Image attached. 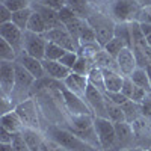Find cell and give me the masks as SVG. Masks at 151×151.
<instances>
[{
  "label": "cell",
  "mask_w": 151,
  "mask_h": 151,
  "mask_svg": "<svg viewBox=\"0 0 151 151\" xmlns=\"http://www.w3.org/2000/svg\"><path fill=\"white\" fill-rule=\"evenodd\" d=\"M136 21L141 23V24L151 23V9L150 8H142L141 12H139V15H137V18H136Z\"/></svg>",
  "instance_id": "cell-48"
},
{
  "label": "cell",
  "mask_w": 151,
  "mask_h": 151,
  "mask_svg": "<svg viewBox=\"0 0 151 151\" xmlns=\"http://www.w3.org/2000/svg\"><path fill=\"white\" fill-rule=\"evenodd\" d=\"M141 8H151V0H136Z\"/></svg>",
  "instance_id": "cell-51"
},
{
  "label": "cell",
  "mask_w": 151,
  "mask_h": 151,
  "mask_svg": "<svg viewBox=\"0 0 151 151\" xmlns=\"http://www.w3.org/2000/svg\"><path fill=\"white\" fill-rule=\"evenodd\" d=\"M12 12L8 6H5L3 3H0V24H5V23H11L12 21Z\"/></svg>",
  "instance_id": "cell-46"
},
{
  "label": "cell",
  "mask_w": 151,
  "mask_h": 151,
  "mask_svg": "<svg viewBox=\"0 0 151 151\" xmlns=\"http://www.w3.org/2000/svg\"><path fill=\"white\" fill-rule=\"evenodd\" d=\"M145 40H147V44L151 47V33H148V35L145 36Z\"/></svg>",
  "instance_id": "cell-56"
},
{
  "label": "cell",
  "mask_w": 151,
  "mask_h": 151,
  "mask_svg": "<svg viewBox=\"0 0 151 151\" xmlns=\"http://www.w3.org/2000/svg\"><path fill=\"white\" fill-rule=\"evenodd\" d=\"M95 64H94V60L92 59H88V58H83L79 55V59L77 62H76V65L73 67V73L76 74H80V76H89V73L94 70Z\"/></svg>",
  "instance_id": "cell-31"
},
{
  "label": "cell",
  "mask_w": 151,
  "mask_h": 151,
  "mask_svg": "<svg viewBox=\"0 0 151 151\" xmlns=\"http://www.w3.org/2000/svg\"><path fill=\"white\" fill-rule=\"evenodd\" d=\"M18 55L15 53L14 47L3 38H0V60H8V62H15Z\"/></svg>",
  "instance_id": "cell-35"
},
{
  "label": "cell",
  "mask_w": 151,
  "mask_h": 151,
  "mask_svg": "<svg viewBox=\"0 0 151 151\" xmlns=\"http://www.w3.org/2000/svg\"><path fill=\"white\" fill-rule=\"evenodd\" d=\"M88 80H89V85H92L94 88H97L98 91H101L106 94V86H104V74H103V70L98 68V67H94V70L89 73L88 76Z\"/></svg>",
  "instance_id": "cell-32"
},
{
  "label": "cell",
  "mask_w": 151,
  "mask_h": 151,
  "mask_svg": "<svg viewBox=\"0 0 151 151\" xmlns=\"http://www.w3.org/2000/svg\"><path fill=\"white\" fill-rule=\"evenodd\" d=\"M42 132L47 137L56 141L68 151H101L89 145L88 142H85L77 134H74L71 130H68L67 127H64L60 124H45Z\"/></svg>",
  "instance_id": "cell-1"
},
{
  "label": "cell",
  "mask_w": 151,
  "mask_h": 151,
  "mask_svg": "<svg viewBox=\"0 0 151 151\" xmlns=\"http://www.w3.org/2000/svg\"><path fill=\"white\" fill-rule=\"evenodd\" d=\"M0 3L8 6L12 12H17V11L26 9V8H32L33 0H0Z\"/></svg>",
  "instance_id": "cell-38"
},
{
  "label": "cell",
  "mask_w": 151,
  "mask_h": 151,
  "mask_svg": "<svg viewBox=\"0 0 151 151\" xmlns=\"http://www.w3.org/2000/svg\"><path fill=\"white\" fill-rule=\"evenodd\" d=\"M12 141H14V133L2 127V130H0V144H12Z\"/></svg>",
  "instance_id": "cell-49"
},
{
  "label": "cell",
  "mask_w": 151,
  "mask_h": 151,
  "mask_svg": "<svg viewBox=\"0 0 151 151\" xmlns=\"http://www.w3.org/2000/svg\"><path fill=\"white\" fill-rule=\"evenodd\" d=\"M67 6L74 12L77 17L88 20L94 11H97V8L89 2V0H67Z\"/></svg>",
  "instance_id": "cell-23"
},
{
  "label": "cell",
  "mask_w": 151,
  "mask_h": 151,
  "mask_svg": "<svg viewBox=\"0 0 151 151\" xmlns=\"http://www.w3.org/2000/svg\"><path fill=\"white\" fill-rule=\"evenodd\" d=\"M141 116L151 118V94H148L144 103H141Z\"/></svg>",
  "instance_id": "cell-47"
},
{
  "label": "cell",
  "mask_w": 151,
  "mask_h": 151,
  "mask_svg": "<svg viewBox=\"0 0 151 151\" xmlns=\"http://www.w3.org/2000/svg\"><path fill=\"white\" fill-rule=\"evenodd\" d=\"M106 110H107V119L112 122H122L125 121V115L122 112V107L116 103H113L112 100L106 97Z\"/></svg>",
  "instance_id": "cell-27"
},
{
  "label": "cell",
  "mask_w": 151,
  "mask_h": 151,
  "mask_svg": "<svg viewBox=\"0 0 151 151\" xmlns=\"http://www.w3.org/2000/svg\"><path fill=\"white\" fill-rule=\"evenodd\" d=\"M125 47H127V44H125V41L124 40H121V38L119 36H113L112 38V40L103 47L104 50H106V52L110 55V56H113V58H118V55L122 52V50L125 48Z\"/></svg>",
  "instance_id": "cell-33"
},
{
  "label": "cell",
  "mask_w": 151,
  "mask_h": 151,
  "mask_svg": "<svg viewBox=\"0 0 151 151\" xmlns=\"http://www.w3.org/2000/svg\"><path fill=\"white\" fill-rule=\"evenodd\" d=\"M21 136L24 137V141H26V144L29 145V148L32 151H41V145H42L44 137H45L42 130L24 127L23 132H21Z\"/></svg>",
  "instance_id": "cell-22"
},
{
  "label": "cell",
  "mask_w": 151,
  "mask_h": 151,
  "mask_svg": "<svg viewBox=\"0 0 151 151\" xmlns=\"http://www.w3.org/2000/svg\"><path fill=\"white\" fill-rule=\"evenodd\" d=\"M76 17H77V15H76L74 12L68 8V6H65L64 9H60V11H59V20H60V23H62V24L70 23V21H71V20H74Z\"/></svg>",
  "instance_id": "cell-45"
},
{
  "label": "cell",
  "mask_w": 151,
  "mask_h": 151,
  "mask_svg": "<svg viewBox=\"0 0 151 151\" xmlns=\"http://www.w3.org/2000/svg\"><path fill=\"white\" fill-rule=\"evenodd\" d=\"M150 9H151V8H150Z\"/></svg>",
  "instance_id": "cell-58"
},
{
  "label": "cell",
  "mask_w": 151,
  "mask_h": 151,
  "mask_svg": "<svg viewBox=\"0 0 151 151\" xmlns=\"http://www.w3.org/2000/svg\"><path fill=\"white\" fill-rule=\"evenodd\" d=\"M132 127L136 137V145L150 150L151 147V118L139 116L132 122Z\"/></svg>",
  "instance_id": "cell-15"
},
{
  "label": "cell",
  "mask_w": 151,
  "mask_h": 151,
  "mask_svg": "<svg viewBox=\"0 0 151 151\" xmlns=\"http://www.w3.org/2000/svg\"><path fill=\"white\" fill-rule=\"evenodd\" d=\"M88 21V20H86ZM79 42H80V45L82 44H89V42H98L97 41V36H95V32H94V29L89 26V23L86 24V26L83 27V30H82V33H80V38H79Z\"/></svg>",
  "instance_id": "cell-39"
},
{
  "label": "cell",
  "mask_w": 151,
  "mask_h": 151,
  "mask_svg": "<svg viewBox=\"0 0 151 151\" xmlns=\"http://www.w3.org/2000/svg\"><path fill=\"white\" fill-rule=\"evenodd\" d=\"M98 9L110 15L116 23H132L136 21L142 8L136 0H103Z\"/></svg>",
  "instance_id": "cell-2"
},
{
  "label": "cell",
  "mask_w": 151,
  "mask_h": 151,
  "mask_svg": "<svg viewBox=\"0 0 151 151\" xmlns=\"http://www.w3.org/2000/svg\"><path fill=\"white\" fill-rule=\"evenodd\" d=\"M41 151H68L67 148H64L60 144H58L56 141L50 139V137H44V142L41 145Z\"/></svg>",
  "instance_id": "cell-41"
},
{
  "label": "cell",
  "mask_w": 151,
  "mask_h": 151,
  "mask_svg": "<svg viewBox=\"0 0 151 151\" xmlns=\"http://www.w3.org/2000/svg\"><path fill=\"white\" fill-rule=\"evenodd\" d=\"M20 119L23 121L24 127H29V129H36V130H42V115H41V110L40 106H38L36 100L33 97L24 100L23 103L17 104L14 109Z\"/></svg>",
  "instance_id": "cell-6"
},
{
  "label": "cell",
  "mask_w": 151,
  "mask_h": 151,
  "mask_svg": "<svg viewBox=\"0 0 151 151\" xmlns=\"http://www.w3.org/2000/svg\"><path fill=\"white\" fill-rule=\"evenodd\" d=\"M94 118H95L94 115H67L65 122L60 125L71 130L74 134H77L80 139H83L89 145L101 150L95 127H94Z\"/></svg>",
  "instance_id": "cell-3"
},
{
  "label": "cell",
  "mask_w": 151,
  "mask_h": 151,
  "mask_svg": "<svg viewBox=\"0 0 151 151\" xmlns=\"http://www.w3.org/2000/svg\"><path fill=\"white\" fill-rule=\"evenodd\" d=\"M32 9L42 17V20L45 21L48 30L50 29H55V27H58V26H60V24H62L60 20H59V12L58 11H55L52 8H47V6L41 5L40 2H36V0L32 3Z\"/></svg>",
  "instance_id": "cell-20"
},
{
  "label": "cell",
  "mask_w": 151,
  "mask_h": 151,
  "mask_svg": "<svg viewBox=\"0 0 151 151\" xmlns=\"http://www.w3.org/2000/svg\"><path fill=\"white\" fill-rule=\"evenodd\" d=\"M77 59H79V53H77V52H67L64 56L59 59V62H60L62 65H65L67 68H70V70L73 71V67L76 65Z\"/></svg>",
  "instance_id": "cell-40"
},
{
  "label": "cell",
  "mask_w": 151,
  "mask_h": 151,
  "mask_svg": "<svg viewBox=\"0 0 151 151\" xmlns=\"http://www.w3.org/2000/svg\"><path fill=\"white\" fill-rule=\"evenodd\" d=\"M27 30L33 32V33H40V35H44L48 27H47V24L45 21L42 20V17L38 14V12H32V15H30V20H29V24H27Z\"/></svg>",
  "instance_id": "cell-29"
},
{
  "label": "cell",
  "mask_w": 151,
  "mask_h": 151,
  "mask_svg": "<svg viewBox=\"0 0 151 151\" xmlns=\"http://www.w3.org/2000/svg\"><path fill=\"white\" fill-rule=\"evenodd\" d=\"M115 130H116V141H115V147H113L112 151H121L125 148L137 147L134 132H133V127L130 122L127 121L115 122Z\"/></svg>",
  "instance_id": "cell-13"
},
{
  "label": "cell",
  "mask_w": 151,
  "mask_h": 151,
  "mask_svg": "<svg viewBox=\"0 0 151 151\" xmlns=\"http://www.w3.org/2000/svg\"><path fill=\"white\" fill-rule=\"evenodd\" d=\"M88 24V21L85 20V18H80V17H76L74 20H71L70 23H67V24H64V26L68 29V32L74 36V40L76 41H79V38H80V33H82V30H83V27ZM80 44V42H79Z\"/></svg>",
  "instance_id": "cell-34"
},
{
  "label": "cell",
  "mask_w": 151,
  "mask_h": 151,
  "mask_svg": "<svg viewBox=\"0 0 151 151\" xmlns=\"http://www.w3.org/2000/svg\"><path fill=\"white\" fill-rule=\"evenodd\" d=\"M129 77L133 80V83L136 86H139L142 88V89L151 92V82H150V77H148V74L145 71V68H141V67H137Z\"/></svg>",
  "instance_id": "cell-26"
},
{
  "label": "cell",
  "mask_w": 151,
  "mask_h": 151,
  "mask_svg": "<svg viewBox=\"0 0 151 151\" xmlns=\"http://www.w3.org/2000/svg\"><path fill=\"white\" fill-rule=\"evenodd\" d=\"M134 88H136V85L133 83V80L129 77V76H125V77H124V83H122V88H121V94H124L125 97L130 100L132 95H133V92H134Z\"/></svg>",
  "instance_id": "cell-43"
},
{
  "label": "cell",
  "mask_w": 151,
  "mask_h": 151,
  "mask_svg": "<svg viewBox=\"0 0 151 151\" xmlns=\"http://www.w3.org/2000/svg\"><path fill=\"white\" fill-rule=\"evenodd\" d=\"M15 62H18L20 65H23L36 80H41V79L45 77V71H44V65H42L41 59H36V58L27 55L26 52H23L21 55H18Z\"/></svg>",
  "instance_id": "cell-16"
},
{
  "label": "cell",
  "mask_w": 151,
  "mask_h": 151,
  "mask_svg": "<svg viewBox=\"0 0 151 151\" xmlns=\"http://www.w3.org/2000/svg\"><path fill=\"white\" fill-rule=\"evenodd\" d=\"M88 23L94 29L98 44L104 47L113 36H115V29H116V21L110 15H107L103 11H94L92 14L88 17Z\"/></svg>",
  "instance_id": "cell-4"
},
{
  "label": "cell",
  "mask_w": 151,
  "mask_h": 151,
  "mask_svg": "<svg viewBox=\"0 0 151 151\" xmlns=\"http://www.w3.org/2000/svg\"><path fill=\"white\" fill-rule=\"evenodd\" d=\"M47 44H48V41L45 40L44 35L33 33L30 30L24 32V52H26L27 55L42 60L45 58Z\"/></svg>",
  "instance_id": "cell-10"
},
{
  "label": "cell",
  "mask_w": 151,
  "mask_h": 151,
  "mask_svg": "<svg viewBox=\"0 0 151 151\" xmlns=\"http://www.w3.org/2000/svg\"><path fill=\"white\" fill-rule=\"evenodd\" d=\"M139 26H141V30H142V33H144L145 36H147L148 33H151V23H148V24H145V23L141 24V23H139Z\"/></svg>",
  "instance_id": "cell-50"
},
{
  "label": "cell",
  "mask_w": 151,
  "mask_h": 151,
  "mask_svg": "<svg viewBox=\"0 0 151 151\" xmlns=\"http://www.w3.org/2000/svg\"><path fill=\"white\" fill-rule=\"evenodd\" d=\"M145 71H147L148 77H150V82H151V64H148V65L145 67Z\"/></svg>",
  "instance_id": "cell-55"
},
{
  "label": "cell",
  "mask_w": 151,
  "mask_h": 151,
  "mask_svg": "<svg viewBox=\"0 0 151 151\" xmlns=\"http://www.w3.org/2000/svg\"><path fill=\"white\" fill-rule=\"evenodd\" d=\"M42 65H44V71H45L47 77L59 80V82H64L68 76L71 74V70L67 68L65 65H62L59 60H47V59H42Z\"/></svg>",
  "instance_id": "cell-18"
},
{
  "label": "cell",
  "mask_w": 151,
  "mask_h": 151,
  "mask_svg": "<svg viewBox=\"0 0 151 151\" xmlns=\"http://www.w3.org/2000/svg\"><path fill=\"white\" fill-rule=\"evenodd\" d=\"M116 62H118V67H119V71H121L122 76H130L137 68L134 52H133V48H130V47H125L122 52L118 55Z\"/></svg>",
  "instance_id": "cell-19"
},
{
  "label": "cell",
  "mask_w": 151,
  "mask_h": 151,
  "mask_svg": "<svg viewBox=\"0 0 151 151\" xmlns=\"http://www.w3.org/2000/svg\"><path fill=\"white\" fill-rule=\"evenodd\" d=\"M67 52H70V50H65L64 47H60L55 42H50L47 44V48H45V58L47 60H59L62 56H64Z\"/></svg>",
  "instance_id": "cell-37"
},
{
  "label": "cell",
  "mask_w": 151,
  "mask_h": 151,
  "mask_svg": "<svg viewBox=\"0 0 151 151\" xmlns=\"http://www.w3.org/2000/svg\"><path fill=\"white\" fill-rule=\"evenodd\" d=\"M89 2H91V3H92V5L97 8V9H98V8H100V5L103 3V0H89Z\"/></svg>",
  "instance_id": "cell-54"
},
{
  "label": "cell",
  "mask_w": 151,
  "mask_h": 151,
  "mask_svg": "<svg viewBox=\"0 0 151 151\" xmlns=\"http://www.w3.org/2000/svg\"><path fill=\"white\" fill-rule=\"evenodd\" d=\"M64 85H65L67 89H70L73 94L85 98L88 86H89V80H88L86 76H80V74H76V73L71 71V74L64 80Z\"/></svg>",
  "instance_id": "cell-17"
},
{
  "label": "cell",
  "mask_w": 151,
  "mask_h": 151,
  "mask_svg": "<svg viewBox=\"0 0 151 151\" xmlns=\"http://www.w3.org/2000/svg\"><path fill=\"white\" fill-rule=\"evenodd\" d=\"M85 101L91 107L94 116L100 118H107V110H106V94L98 91L92 85L88 86V91L85 95Z\"/></svg>",
  "instance_id": "cell-14"
},
{
  "label": "cell",
  "mask_w": 151,
  "mask_h": 151,
  "mask_svg": "<svg viewBox=\"0 0 151 151\" xmlns=\"http://www.w3.org/2000/svg\"><path fill=\"white\" fill-rule=\"evenodd\" d=\"M36 2H40L41 5H44L47 8H52L58 12L67 6V0H36Z\"/></svg>",
  "instance_id": "cell-44"
},
{
  "label": "cell",
  "mask_w": 151,
  "mask_h": 151,
  "mask_svg": "<svg viewBox=\"0 0 151 151\" xmlns=\"http://www.w3.org/2000/svg\"><path fill=\"white\" fill-rule=\"evenodd\" d=\"M121 151H148L142 147H132V148H125V150H121Z\"/></svg>",
  "instance_id": "cell-53"
},
{
  "label": "cell",
  "mask_w": 151,
  "mask_h": 151,
  "mask_svg": "<svg viewBox=\"0 0 151 151\" xmlns=\"http://www.w3.org/2000/svg\"><path fill=\"white\" fill-rule=\"evenodd\" d=\"M121 107H122V112L125 115V121L130 122V124L141 116V104L132 101V100H129V101H125L124 104H121Z\"/></svg>",
  "instance_id": "cell-30"
},
{
  "label": "cell",
  "mask_w": 151,
  "mask_h": 151,
  "mask_svg": "<svg viewBox=\"0 0 151 151\" xmlns=\"http://www.w3.org/2000/svg\"><path fill=\"white\" fill-rule=\"evenodd\" d=\"M12 148H14V151H32V150L29 148V145L26 144V141H24V137L21 136V133L14 134V141H12Z\"/></svg>",
  "instance_id": "cell-42"
},
{
  "label": "cell",
  "mask_w": 151,
  "mask_h": 151,
  "mask_svg": "<svg viewBox=\"0 0 151 151\" xmlns=\"http://www.w3.org/2000/svg\"><path fill=\"white\" fill-rule=\"evenodd\" d=\"M103 50V47L100 45L98 42H89V44H82L79 47V55L83 56V58H88V59H95V56Z\"/></svg>",
  "instance_id": "cell-36"
},
{
  "label": "cell",
  "mask_w": 151,
  "mask_h": 151,
  "mask_svg": "<svg viewBox=\"0 0 151 151\" xmlns=\"http://www.w3.org/2000/svg\"><path fill=\"white\" fill-rule=\"evenodd\" d=\"M103 74H104L106 92H121L125 76H122L121 73H116V71H110V70H103Z\"/></svg>",
  "instance_id": "cell-24"
},
{
  "label": "cell",
  "mask_w": 151,
  "mask_h": 151,
  "mask_svg": "<svg viewBox=\"0 0 151 151\" xmlns=\"http://www.w3.org/2000/svg\"><path fill=\"white\" fill-rule=\"evenodd\" d=\"M0 151H14L12 144H0Z\"/></svg>",
  "instance_id": "cell-52"
},
{
  "label": "cell",
  "mask_w": 151,
  "mask_h": 151,
  "mask_svg": "<svg viewBox=\"0 0 151 151\" xmlns=\"http://www.w3.org/2000/svg\"><path fill=\"white\" fill-rule=\"evenodd\" d=\"M35 82L36 79L33 76L23 65L15 62V85H14V91L11 94V101L14 104V109L17 104L32 97V89L35 86Z\"/></svg>",
  "instance_id": "cell-5"
},
{
  "label": "cell",
  "mask_w": 151,
  "mask_h": 151,
  "mask_svg": "<svg viewBox=\"0 0 151 151\" xmlns=\"http://www.w3.org/2000/svg\"><path fill=\"white\" fill-rule=\"evenodd\" d=\"M33 9L32 8H26V9H21V11H17L12 14V23L18 26L21 30L26 32L27 30V24H29V20H30V15H32Z\"/></svg>",
  "instance_id": "cell-28"
},
{
  "label": "cell",
  "mask_w": 151,
  "mask_h": 151,
  "mask_svg": "<svg viewBox=\"0 0 151 151\" xmlns=\"http://www.w3.org/2000/svg\"><path fill=\"white\" fill-rule=\"evenodd\" d=\"M0 38H3L14 47L17 55H21L24 52V30L15 26L12 21L0 24Z\"/></svg>",
  "instance_id": "cell-11"
},
{
  "label": "cell",
  "mask_w": 151,
  "mask_h": 151,
  "mask_svg": "<svg viewBox=\"0 0 151 151\" xmlns=\"http://www.w3.org/2000/svg\"><path fill=\"white\" fill-rule=\"evenodd\" d=\"M62 98H64V104L68 115H94L91 107L85 101V98L73 94L65 88V85L62 86Z\"/></svg>",
  "instance_id": "cell-9"
},
{
  "label": "cell",
  "mask_w": 151,
  "mask_h": 151,
  "mask_svg": "<svg viewBox=\"0 0 151 151\" xmlns=\"http://www.w3.org/2000/svg\"><path fill=\"white\" fill-rule=\"evenodd\" d=\"M94 127L100 141L101 151H112L115 147L116 141V130H115V122H112L107 118H94Z\"/></svg>",
  "instance_id": "cell-7"
},
{
  "label": "cell",
  "mask_w": 151,
  "mask_h": 151,
  "mask_svg": "<svg viewBox=\"0 0 151 151\" xmlns=\"http://www.w3.org/2000/svg\"><path fill=\"white\" fill-rule=\"evenodd\" d=\"M15 85V62L0 60V97L11 98Z\"/></svg>",
  "instance_id": "cell-12"
},
{
  "label": "cell",
  "mask_w": 151,
  "mask_h": 151,
  "mask_svg": "<svg viewBox=\"0 0 151 151\" xmlns=\"http://www.w3.org/2000/svg\"><path fill=\"white\" fill-rule=\"evenodd\" d=\"M45 40L50 41V42H55L60 47H64L65 50H70V52H79V41L74 40V36L68 32V29L64 26V24H60V26L55 27V29H50L44 33Z\"/></svg>",
  "instance_id": "cell-8"
},
{
  "label": "cell",
  "mask_w": 151,
  "mask_h": 151,
  "mask_svg": "<svg viewBox=\"0 0 151 151\" xmlns=\"http://www.w3.org/2000/svg\"><path fill=\"white\" fill-rule=\"evenodd\" d=\"M0 127H3L8 132L17 134V133L23 132L24 125H23V121L18 116V113L15 110H11V112H8V113L0 116Z\"/></svg>",
  "instance_id": "cell-21"
},
{
  "label": "cell",
  "mask_w": 151,
  "mask_h": 151,
  "mask_svg": "<svg viewBox=\"0 0 151 151\" xmlns=\"http://www.w3.org/2000/svg\"><path fill=\"white\" fill-rule=\"evenodd\" d=\"M148 151H151V147H150V150H148Z\"/></svg>",
  "instance_id": "cell-57"
},
{
  "label": "cell",
  "mask_w": 151,
  "mask_h": 151,
  "mask_svg": "<svg viewBox=\"0 0 151 151\" xmlns=\"http://www.w3.org/2000/svg\"><path fill=\"white\" fill-rule=\"evenodd\" d=\"M94 64H95V67L101 68V70H110V71L121 73V71H119V67H118V62H116V59L113 58V56H110V55L106 52L104 48H103L101 52H100V53L95 56V59H94Z\"/></svg>",
  "instance_id": "cell-25"
}]
</instances>
